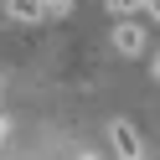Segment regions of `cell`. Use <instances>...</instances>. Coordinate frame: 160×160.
Returning a JSON list of instances; mask_svg holds the SVG:
<instances>
[{
    "instance_id": "cell-1",
    "label": "cell",
    "mask_w": 160,
    "mask_h": 160,
    "mask_svg": "<svg viewBox=\"0 0 160 160\" xmlns=\"http://www.w3.org/2000/svg\"><path fill=\"white\" fill-rule=\"evenodd\" d=\"M108 139H114V155H119V160H150V155H145V139H139V129L124 124V119H114V124H108Z\"/></svg>"
},
{
    "instance_id": "cell-2",
    "label": "cell",
    "mask_w": 160,
    "mask_h": 160,
    "mask_svg": "<svg viewBox=\"0 0 160 160\" xmlns=\"http://www.w3.org/2000/svg\"><path fill=\"white\" fill-rule=\"evenodd\" d=\"M114 52H124V57H139V52H145V31H139L134 21L114 26Z\"/></svg>"
},
{
    "instance_id": "cell-3",
    "label": "cell",
    "mask_w": 160,
    "mask_h": 160,
    "mask_svg": "<svg viewBox=\"0 0 160 160\" xmlns=\"http://www.w3.org/2000/svg\"><path fill=\"white\" fill-rule=\"evenodd\" d=\"M114 16H145V11H155V0H103Z\"/></svg>"
},
{
    "instance_id": "cell-4",
    "label": "cell",
    "mask_w": 160,
    "mask_h": 160,
    "mask_svg": "<svg viewBox=\"0 0 160 160\" xmlns=\"http://www.w3.org/2000/svg\"><path fill=\"white\" fill-rule=\"evenodd\" d=\"M5 134H11V119H0V145H5Z\"/></svg>"
},
{
    "instance_id": "cell-5",
    "label": "cell",
    "mask_w": 160,
    "mask_h": 160,
    "mask_svg": "<svg viewBox=\"0 0 160 160\" xmlns=\"http://www.w3.org/2000/svg\"><path fill=\"white\" fill-rule=\"evenodd\" d=\"M83 160H98V155H83Z\"/></svg>"
}]
</instances>
